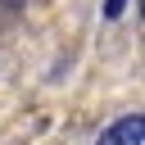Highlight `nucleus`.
Masks as SVG:
<instances>
[{"label": "nucleus", "mask_w": 145, "mask_h": 145, "mask_svg": "<svg viewBox=\"0 0 145 145\" xmlns=\"http://www.w3.org/2000/svg\"><path fill=\"white\" fill-rule=\"evenodd\" d=\"M95 145H145V118L140 113H122L118 122H109L100 131Z\"/></svg>", "instance_id": "obj_1"}, {"label": "nucleus", "mask_w": 145, "mask_h": 145, "mask_svg": "<svg viewBox=\"0 0 145 145\" xmlns=\"http://www.w3.org/2000/svg\"><path fill=\"white\" fill-rule=\"evenodd\" d=\"M122 9H127V0H104V18H109V23H118Z\"/></svg>", "instance_id": "obj_2"}]
</instances>
